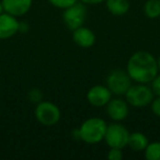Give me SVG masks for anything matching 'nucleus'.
Instances as JSON below:
<instances>
[{
    "label": "nucleus",
    "instance_id": "5",
    "mask_svg": "<svg viewBox=\"0 0 160 160\" xmlns=\"http://www.w3.org/2000/svg\"><path fill=\"white\" fill-rule=\"evenodd\" d=\"M132 83L133 80L128 76L126 69H113L108 73L105 78V86L115 97H124Z\"/></svg>",
    "mask_w": 160,
    "mask_h": 160
},
{
    "label": "nucleus",
    "instance_id": "7",
    "mask_svg": "<svg viewBox=\"0 0 160 160\" xmlns=\"http://www.w3.org/2000/svg\"><path fill=\"white\" fill-rule=\"evenodd\" d=\"M129 133L131 132L122 124V122H112L108 124L104 142L109 148L124 149L127 147Z\"/></svg>",
    "mask_w": 160,
    "mask_h": 160
},
{
    "label": "nucleus",
    "instance_id": "3",
    "mask_svg": "<svg viewBox=\"0 0 160 160\" xmlns=\"http://www.w3.org/2000/svg\"><path fill=\"white\" fill-rule=\"evenodd\" d=\"M153 98H155V94L150 85H146V83L133 82L126 93L124 94V99L127 101L129 107L136 108V109L149 107Z\"/></svg>",
    "mask_w": 160,
    "mask_h": 160
},
{
    "label": "nucleus",
    "instance_id": "24",
    "mask_svg": "<svg viewBox=\"0 0 160 160\" xmlns=\"http://www.w3.org/2000/svg\"><path fill=\"white\" fill-rule=\"evenodd\" d=\"M2 12H5V11H3V7H2V3H1V0H0V14L2 13Z\"/></svg>",
    "mask_w": 160,
    "mask_h": 160
},
{
    "label": "nucleus",
    "instance_id": "6",
    "mask_svg": "<svg viewBox=\"0 0 160 160\" xmlns=\"http://www.w3.org/2000/svg\"><path fill=\"white\" fill-rule=\"evenodd\" d=\"M86 19H87V6L80 1L62 10V23L70 32L85 25Z\"/></svg>",
    "mask_w": 160,
    "mask_h": 160
},
{
    "label": "nucleus",
    "instance_id": "12",
    "mask_svg": "<svg viewBox=\"0 0 160 160\" xmlns=\"http://www.w3.org/2000/svg\"><path fill=\"white\" fill-rule=\"evenodd\" d=\"M3 11L21 18L31 10L33 0H1Z\"/></svg>",
    "mask_w": 160,
    "mask_h": 160
},
{
    "label": "nucleus",
    "instance_id": "15",
    "mask_svg": "<svg viewBox=\"0 0 160 160\" xmlns=\"http://www.w3.org/2000/svg\"><path fill=\"white\" fill-rule=\"evenodd\" d=\"M142 11L146 18L158 19L160 17V0H146L142 6Z\"/></svg>",
    "mask_w": 160,
    "mask_h": 160
},
{
    "label": "nucleus",
    "instance_id": "21",
    "mask_svg": "<svg viewBox=\"0 0 160 160\" xmlns=\"http://www.w3.org/2000/svg\"><path fill=\"white\" fill-rule=\"evenodd\" d=\"M149 85H150L151 89H152L153 94L157 97H160V72L157 73V76L153 78L152 81Z\"/></svg>",
    "mask_w": 160,
    "mask_h": 160
},
{
    "label": "nucleus",
    "instance_id": "1",
    "mask_svg": "<svg viewBox=\"0 0 160 160\" xmlns=\"http://www.w3.org/2000/svg\"><path fill=\"white\" fill-rule=\"evenodd\" d=\"M126 71L133 82L149 83L159 72L157 58L147 51H137L129 56Z\"/></svg>",
    "mask_w": 160,
    "mask_h": 160
},
{
    "label": "nucleus",
    "instance_id": "19",
    "mask_svg": "<svg viewBox=\"0 0 160 160\" xmlns=\"http://www.w3.org/2000/svg\"><path fill=\"white\" fill-rule=\"evenodd\" d=\"M124 156L123 153V149L121 148H110L108 151V159L110 160H121Z\"/></svg>",
    "mask_w": 160,
    "mask_h": 160
},
{
    "label": "nucleus",
    "instance_id": "23",
    "mask_svg": "<svg viewBox=\"0 0 160 160\" xmlns=\"http://www.w3.org/2000/svg\"><path fill=\"white\" fill-rule=\"evenodd\" d=\"M29 31V24L25 22H21L20 21V27H19V33H25Z\"/></svg>",
    "mask_w": 160,
    "mask_h": 160
},
{
    "label": "nucleus",
    "instance_id": "14",
    "mask_svg": "<svg viewBox=\"0 0 160 160\" xmlns=\"http://www.w3.org/2000/svg\"><path fill=\"white\" fill-rule=\"evenodd\" d=\"M148 144H149V139L144 133H142V132H133V133H129L127 147H128L129 149H132L133 151H136V152L144 151Z\"/></svg>",
    "mask_w": 160,
    "mask_h": 160
},
{
    "label": "nucleus",
    "instance_id": "10",
    "mask_svg": "<svg viewBox=\"0 0 160 160\" xmlns=\"http://www.w3.org/2000/svg\"><path fill=\"white\" fill-rule=\"evenodd\" d=\"M20 21L17 17L2 12L0 14V40L6 41L12 38L19 33Z\"/></svg>",
    "mask_w": 160,
    "mask_h": 160
},
{
    "label": "nucleus",
    "instance_id": "4",
    "mask_svg": "<svg viewBox=\"0 0 160 160\" xmlns=\"http://www.w3.org/2000/svg\"><path fill=\"white\" fill-rule=\"evenodd\" d=\"M34 118L41 125L46 127L55 126L62 118V111L59 107L51 101L43 100L35 104Z\"/></svg>",
    "mask_w": 160,
    "mask_h": 160
},
{
    "label": "nucleus",
    "instance_id": "20",
    "mask_svg": "<svg viewBox=\"0 0 160 160\" xmlns=\"http://www.w3.org/2000/svg\"><path fill=\"white\" fill-rule=\"evenodd\" d=\"M149 107H150V110L153 115L157 116V118H160V97L155 96V98L152 99Z\"/></svg>",
    "mask_w": 160,
    "mask_h": 160
},
{
    "label": "nucleus",
    "instance_id": "17",
    "mask_svg": "<svg viewBox=\"0 0 160 160\" xmlns=\"http://www.w3.org/2000/svg\"><path fill=\"white\" fill-rule=\"evenodd\" d=\"M27 98L30 102L34 103V104H38L41 101H43L44 94H43V92L41 91L38 88H32V89H30L29 91H28Z\"/></svg>",
    "mask_w": 160,
    "mask_h": 160
},
{
    "label": "nucleus",
    "instance_id": "2",
    "mask_svg": "<svg viewBox=\"0 0 160 160\" xmlns=\"http://www.w3.org/2000/svg\"><path fill=\"white\" fill-rule=\"evenodd\" d=\"M107 127L108 123L103 118L98 116L87 118L78 127L80 140L87 145L99 144L104 140Z\"/></svg>",
    "mask_w": 160,
    "mask_h": 160
},
{
    "label": "nucleus",
    "instance_id": "16",
    "mask_svg": "<svg viewBox=\"0 0 160 160\" xmlns=\"http://www.w3.org/2000/svg\"><path fill=\"white\" fill-rule=\"evenodd\" d=\"M144 156L147 160H160V142H149Z\"/></svg>",
    "mask_w": 160,
    "mask_h": 160
},
{
    "label": "nucleus",
    "instance_id": "22",
    "mask_svg": "<svg viewBox=\"0 0 160 160\" xmlns=\"http://www.w3.org/2000/svg\"><path fill=\"white\" fill-rule=\"evenodd\" d=\"M79 1L85 3L86 6H96V5H101V3L105 2V0H79Z\"/></svg>",
    "mask_w": 160,
    "mask_h": 160
},
{
    "label": "nucleus",
    "instance_id": "11",
    "mask_svg": "<svg viewBox=\"0 0 160 160\" xmlns=\"http://www.w3.org/2000/svg\"><path fill=\"white\" fill-rule=\"evenodd\" d=\"M72 41L80 48L87 49L91 48L96 44L97 36L96 33L90 28L82 25L72 31Z\"/></svg>",
    "mask_w": 160,
    "mask_h": 160
},
{
    "label": "nucleus",
    "instance_id": "13",
    "mask_svg": "<svg viewBox=\"0 0 160 160\" xmlns=\"http://www.w3.org/2000/svg\"><path fill=\"white\" fill-rule=\"evenodd\" d=\"M105 8L114 17H122L131 9L129 0H105Z\"/></svg>",
    "mask_w": 160,
    "mask_h": 160
},
{
    "label": "nucleus",
    "instance_id": "18",
    "mask_svg": "<svg viewBox=\"0 0 160 160\" xmlns=\"http://www.w3.org/2000/svg\"><path fill=\"white\" fill-rule=\"evenodd\" d=\"M47 1H48L49 5L53 6L54 8L64 10V9H66V8L70 7V6L75 5L79 0H47Z\"/></svg>",
    "mask_w": 160,
    "mask_h": 160
},
{
    "label": "nucleus",
    "instance_id": "25",
    "mask_svg": "<svg viewBox=\"0 0 160 160\" xmlns=\"http://www.w3.org/2000/svg\"><path fill=\"white\" fill-rule=\"evenodd\" d=\"M157 62H158V68H159V71H160V56L157 58Z\"/></svg>",
    "mask_w": 160,
    "mask_h": 160
},
{
    "label": "nucleus",
    "instance_id": "8",
    "mask_svg": "<svg viewBox=\"0 0 160 160\" xmlns=\"http://www.w3.org/2000/svg\"><path fill=\"white\" fill-rule=\"evenodd\" d=\"M104 108L108 118L112 122H123L129 115V104L121 97L112 98Z\"/></svg>",
    "mask_w": 160,
    "mask_h": 160
},
{
    "label": "nucleus",
    "instance_id": "9",
    "mask_svg": "<svg viewBox=\"0 0 160 160\" xmlns=\"http://www.w3.org/2000/svg\"><path fill=\"white\" fill-rule=\"evenodd\" d=\"M113 98V94L105 85H94L87 91V102L93 108H104L109 101Z\"/></svg>",
    "mask_w": 160,
    "mask_h": 160
}]
</instances>
